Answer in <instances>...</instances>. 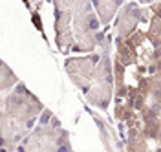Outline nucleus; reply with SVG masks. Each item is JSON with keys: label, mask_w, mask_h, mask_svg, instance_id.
<instances>
[{"label": "nucleus", "mask_w": 161, "mask_h": 152, "mask_svg": "<svg viewBox=\"0 0 161 152\" xmlns=\"http://www.w3.org/2000/svg\"><path fill=\"white\" fill-rule=\"evenodd\" d=\"M51 119H53L51 110H44V112H42V115H40V119H39V123H40V126H46V125H49V123H51Z\"/></svg>", "instance_id": "nucleus-1"}, {"label": "nucleus", "mask_w": 161, "mask_h": 152, "mask_svg": "<svg viewBox=\"0 0 161 152\" xmlns=\"http://www.w3.org/2000/svg\"><path fill=\"white\" fill-rule=\"evenodd\" d=\"M158 70H161V60H158Z\"/></svg>", "instance_id": "nucleus-10"}, {"label": "nucleus", "mask_w": 161, "mask_h": 152, "mask_svg": "<svg viewBox=\"0 0 161 152\" xmlns=\"http://www.w3.org/2000/svg\"><path fill=\"white\" fill-rule=\"evenodd\" d=\"M20 139H22V134H17V136H15V138H13L11 141H13V143H18Z\"/></svg>", "instance_id": "nucleus-7"}, {"label": "nucleus", "mask_w": 161, "mask_h": 152, "mask_svg": "<svg viewBox=\"0 0 161 152\" xmlns=\"http://www.w3.org/2000/svg\"><path fill=\"white\" fill-rule=\"evenodd\" d=\"M17 152H26V145H24V143H22V145H20V147H18V149H17Z\"/></svg>", "instance_id": "nucleus-8"}, {"label": "nucleus", "mask_w": 161, "mask_h": 152, "mask_svg": "<svg viewBox=\"0 0 161 152\" xmlns=\"http://www.w3.org/2000/svg\"><path fill=\"white\" fill-rule=\"evenodd\" d=\"M15 94H18V95H28L26 86H24L22 83H18V84H17V88H15Z\"/></svg>", "instance_id": "nucleus-3"}, {"label": "nucleus", "mask_w": 161, "mask_h": 152, "mask_svg": "<svg viewBox=\"0 0 161 152\" xmlns=\"http://www.w3.org/2000/svg\"><path fill=\"white\" fill-rule=\"evenodd\" d=\"M49 125H51L53 128H60V121L55 117V115H53V119H51V123H49Z\"/></svg>", "instance_id": "nucleus-5"}, {"label": "nucleus", "mask_w": 161, "mask_h": 152, "mask_svg": "<svg viewBox=\"0 0 161 152\" xmlns=\"http://www.w3.org/2000/svg\"><path fill=\"white\" fill-rule=\"evenodd\" d=\"M93 40L95 42H103L104 40V31H95L93 33Z\"/></svg>", "instance_id": "nucleus-4"}, {"label": "nucleus", "mask_w": 161, "mask_h": 152, "mask_svg": "<svg viewBox=\"0 0 161 152\" xmlns=\"http://www.w3.org/2000/svg\"><path fill=\"white\" fill-rule=\"evenodd\" d=\"M152 112H159V105H154L152 106Z\"/></svg>", "instance_id": "nucleus-9"}, {"label": "nucleus", "mask_w": 161, "mask_h": 152, "mask_svg": "<svg viewBox=\"0 0 161 152\" xmlns=\"http://www.w3.org/2000/svg\"><path fill=\"white\" fill-rule=\"evenodd\" d=\"M57 152H70V145L66 143V145H60V147H57Z\"/></svg>", "instance_id": "nucleus-6"}, {"label": "nucleus", "mask_w": 161, "mask_h": 152, "mask_svg": "<svg viewBox=\"0 0 161 152\" xmlns=\"http://www.w3.org/2000/svg\"><path fill=\"white\" fill-rule=\"evenodd\" d=\"M88 26L92 31H99V22H97V18L93 17V15H90L88 17Z\"/></svg>", "instance_id": "nucleus-2"}]
</instances>
